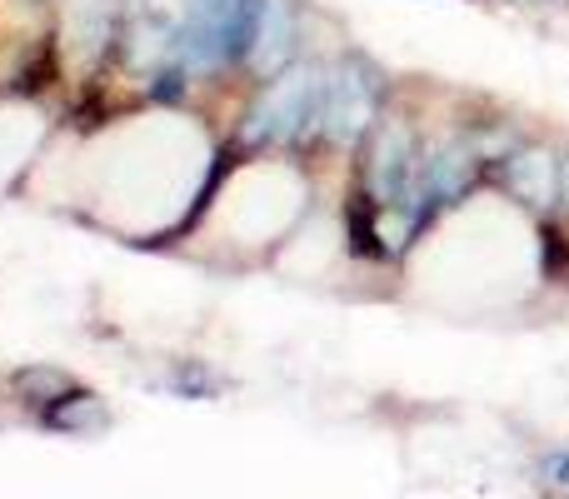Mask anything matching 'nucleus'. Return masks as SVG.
Instances as JSON below:
<instances>
[{
    "label": "nucleus",
    "instance_id": "f257e3e1",
    "mask_svg": "<svg viewBox=\"0 0 569 499\" xmlns=\"http://www.w3.org/2000/svg\"><path fill=\"white\" fill-rule=\"evenodd\" d=\"M320 106H325V70L295 66L270 80L260 106L250 110V140H300L305 130H320Z\"/></svg>",
    "mask_w": 569,
    "mask_h": 499
},
{
    "label": "nucleus",
    "instance_id": "20e7f679",
    "mask_svg": "<svg viewBox=\"0 0 569 499\" xmlns=\"http://www.w3.org/2000/svg\"><path fill=\"white\" fill-rule=\"evenodd\" d=\"M295 36H300V20H295L290 0H256L246 60L260 76H276V70H284V60L295 56Z\"/></svg>",
    "mask_w": 569,
    "mask_h": 499
},
{
    "label": "nucleus",
    "instance_id": "423d86ee",
    "mask_svg": "<svg viewBox=\"0 0 569 499\" xmlns=\"http://www.w3.org/2000/svg\"><path fill=\"white\" fill-rule=\"evenodd\" d=\"M545 480H550L555 490H569V450H555L550 460H545Z\"/></svg>",
    "mask_w": 569,
    "mask_h": 499
},
{
    "label": "nucleus",
    "instance_id": "f03ea898",
    "mask_svg": "<svg viewBox=\"0 0 569 499\" xmlns=\"http://www.w3.org/2000/svg\"><path fill=\"white\" fill-rule=\"evenodd\" d=\"M380 120V76L360 60H345L340 70H325V106H320V130L340 146L365 140Z\"/></svg>",
    "mask_w": 569,
    "mask_h": 499
},
{
    "label": "nucleus",
    "instance_id": "39448f33",
    "mask_svg": "<svg viewBox=\"0 0 569 499\" xmlns=\"http://www.w3.org/2000/svg\"><path fill=\"white\" fill-rule=\"evenodd\" d=\"M505 186H510L515 200H525V206L545 210L560 200V166H555L550 150L540 146H520L505 156Z\"/></svg>",
    "mask_w": 569,
    "mask_h": 499
},
{
    "label": "nucleus",
    "instance_id": "6e6552de",
    "mask_svg": "<svg viewBox=\"0 0 569 499\" xmlns=\"http://www.w3.org/2000/svg\"><path fill=\"white\" fill-rule=\"evenodd\" d=\"M525 6H540V0H525Z\"/></svg>",
    "mask_w": 569,
    "mask_h": 499
},
{
    "label": "nucleus",
    "instance_id": "7ed1b4c3",
    "mask_svg": "<svg viewBox=\"0 0 569 499\" xmlns=\"http://www.w3.org/2000/svg\"><path fill=\"white\" fill-rule=\"evenodd\" d=\"M415 166H420V146H415L405 120H375L370 130V166H365V186H370L375 210H410Z\"/></svg>",
    "mask_w": 569,
    "mask_h": 499
},
{
    "label": "nucleus",
    "instance_id": "0eeeda50",
    "mask_svg": "<svg viewBox=\"0 0 569 499\" xmlns=\"http://www.w3.org/2000/svg\"><path fill=\"white\" fill-rule=\"evenodd\" d=\"M560 200H565V210H569V160L560 166Z\"/></svg>",
    "mask_w": 569,
    "mask_h": 499
}]
</instances>
